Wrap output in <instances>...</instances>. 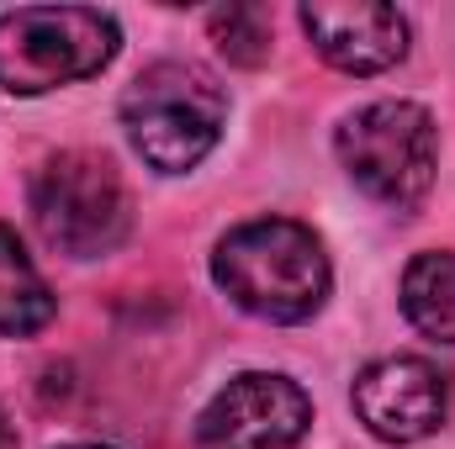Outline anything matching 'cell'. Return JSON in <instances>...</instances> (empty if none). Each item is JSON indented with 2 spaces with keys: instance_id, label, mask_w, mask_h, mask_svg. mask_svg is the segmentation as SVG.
Masks as SVG:
<instances>
[{
  "instance_id": "3",
  "label": "cell",
  "mask_w": 455,
  "mask_h": 449,
  "mask_svg": "<svg viewBox=\"0 0 455 449\" xmlns=\"http://www.w3.org/2000/svg\"><path fill=\"white\" fill-rule=\"evenodd\" d=\"M122 48L116 16L96 5H21L0 16V91L43 96L101 75Z\"/></svg>"
},
{
  "instance_id": "11",
  "label": "cell",
  "mask_w": 455,
  "mask_h": 449,
  "mask_svg": "<svg viewBox=\"0 0 455 449\" xmlns=\"http://www.w3.org/2000/svg\"><path fill=\"white\" fill-rule=\"evenodd\" d=\"M212 37L233 64H259L270 53V37H265V21L259 11L249 5H228V11H212Z\"/></svg>"
},
{
  "instance_id": "7",
  "label": "cell",
  "mask_w": 455,
  "mask_h": 449,
  "mask_svg": "<svg viewBox=\"0 0 455 449\" xmlns=\"http://www.w3.org/2000/svg\"><path fill=\"white\" fill-rule=\"evenodd\" d=\"M355 413L376 439L419 445L445 423L451 391H445V375L429 359L392 354V359H376L355 375Z\"/></svg>"
},
{
  "instance_id": "5",
  "label": "cell",
  "mask_w": 455,
  "mask_h": 449,
  "mask_svg": "<svg viewBox=\"0 0 455 449\" xmlns=\"http://www.w3.org/2000/svg\"><path fill=\"white\" fill-rule=\"evenodd\" d=\"M32 217L48 248L69 259H101L122 248L132 227V196L112 159L101 154H59L32 180Z\"/></svg>"
},
{
  "instance_id": "9",
  "label": "cell",
  "mask_w": 455,
  "mask_h": 449,
  "mask_svg": "<svg viewBox=\"0 0 455 449\" xmlns=\"http://www.w3.org/2000/svg\"><path fill=\"white\" fill-rule=\"evenodd\" d=\"M59 312L43 270L32 264V254L21 248V238L0 223V334L21 338V334H37L48 328Z\"/></svg>"
},
{
  "instance_id": "1",
  "label": "cell",
  "mask_w": 455,
  "mask_h": 449,
  "mask_svg": "<svg viewBox=\"0 0 455 449\" xmlns=\"http://www.w3.org/2000/svg\"><path fill=\"white\" fill-rule=\"evenodd\" d=\"M212 280L249 318L307 323L329 302L334 270L313 227L291 223V217H254L218 238Z\"/></svg>"
},
{
  "instance_id": "12",
  "label": "cell",
  "mask_w": 455,
  "mask_h": 449,
  "mask_svg": "<svg viewBox=\"0 0 455 449\" xmlns=\"http://www.w3.org/2000/svg\"><path fill=\"white\" fill-rule=\"evenodd\" d=\"M0 449H16V423L5 418V407H0Z\"/></svg>"
},
{
  "instance_id": "13",
  "label": "cell",
  "mask_w": 455,
  "mask_h": 449,
  "mask_svg": "<svg viewBox=\"0 0 455 449\" xmlns=\"http://www.w3.org/2000/svg\"><path fill=\"white\" fill-rule=\"evenodd\" d=\"M64 449H112V445H64Z\"/></svg>"
},
{
  "instance_id": "6",
  "label": "cell",
  "mask_w": 455,
  "mask_h": 449,
  "mask_svg": "<svg viewBox=\"0 0 455 449\" xmlns=\"http://www.w3.org/2000/svg\"><path fill=\"white\" fill-rule=\"evenodd\" d=\"M313 423V402L291 375L243 370L202 407L196 445L202 449H291Z\"/></svg>"
},
{
  "instance_id": "2",
  "label": "cell",
  "mask_w": 455,
  "mask_h": 449,
  "mask_svg": "<svg viewBox=\"0 0 455 449\" xmlns=\"http://www.w3.org/2000/svg\"><path fill=\"white\" fill-rule=\"evenodd\" d=\"M228 122V96L212 69L191 59H159L122 91V127L138 159L159 175L196 169Z\"/></svg>"
},
{
  "instance_id": "8",
  "label": "cell",
  "mask_w": 455,
  "mask_h": 449,
  "mask_svg": "<svg viewBox=\"0 0 455 449\" xmlns=\"http://www.w3.org/2000/svg\"><path fill=\"white\" fill-rule=\"evenodd\" d=\"M313 48L344 75H381L408 53V16L381 0H313L297 11Z\"/></svg>"
},
{
  "instance_id": "10",
  "label": "cell",
  "mask_w": 455,
  "mask_h": 449,
  "mask_svg": "<svg viewBox=\"0 0 455 449\" xmlns=\"http://www.w3.org/2000/svg\"><path fill=\"white\" fill-rule=\"evenodd\" d=\"M403 312L424 338L455 343V254L435 248L403 270Z\"/></svg>"
},
{
  "instance_id": "4",
  "label": "cell",
  "mask_w": 455,
  "mask_h": 449,
  "mask_svg": "<svg viewBox=\"0 0 455 449\" xmlns=\"http://www.w3.org/2000/svg\"><path fill=\"white\" fill-rule=\"evenodd\" d=\"M344 175L381 207H419L440 169V132L435 116L419 101H371L355 116H344L339 138Z\"/></svg>"
}]
</instances>
